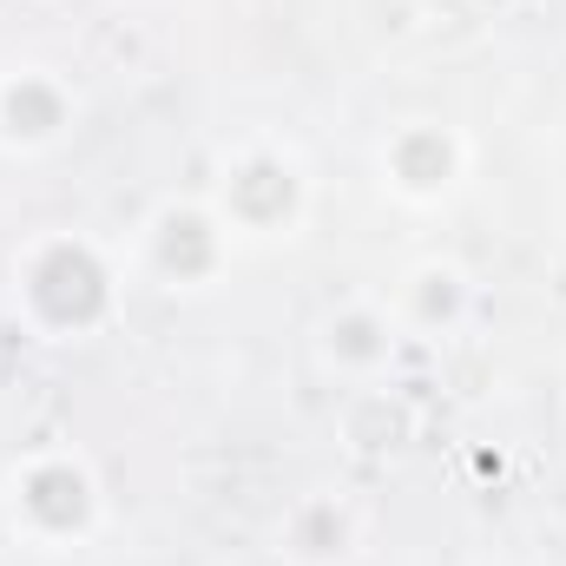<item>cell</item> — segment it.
I'll list each match as a JSON object with an SVG mask.
<instances>
[{"label": "cell", "instance_id": "cell-1", "mask_svg": "<svg viewBox=\"0 0 566 566\" xmlns=\"http://www.w3.org/2000/svg\"><path fill=\"white\" fill-rule=\"evenodd\" d=\"M93 507H99L93 481L66 454H40V461H27L13 474V521H27L40 541H66V534L80 541L93 527Z\"/></svg>", "mask_w": 566, "mask_h": 566}, {"label": "cell", "instance_id": "cell-2", "mask_svg": "<svg viewBox=\"0 0 566 566\" xmlns=\"http://www.w3.org/2000/svg\"><path fill=\"white\" fill-rule=\"evenodd\" d=\"M60 133H66V93L40 66L0 80V139L7 145H53Z\"/></svg>", "mask_w": 566, "mask_h": 566}, {"label": "cell", "instance_id": "cell-3", "mask_svg": "<svg viewBox=\"0 0 566 566\" xmlns=\"http://www.w3.org/2000/svg\"><path fill=\"white\" fill-rule=\"evenodd\" d=\"M454 158H461V145L448 139L441 126H402L396 139L382 145V171H389V185L409 191V198L448 191V185H454Z\"/></svg>", "mask_w": 566, "mask_h": 566}]
</instances>
